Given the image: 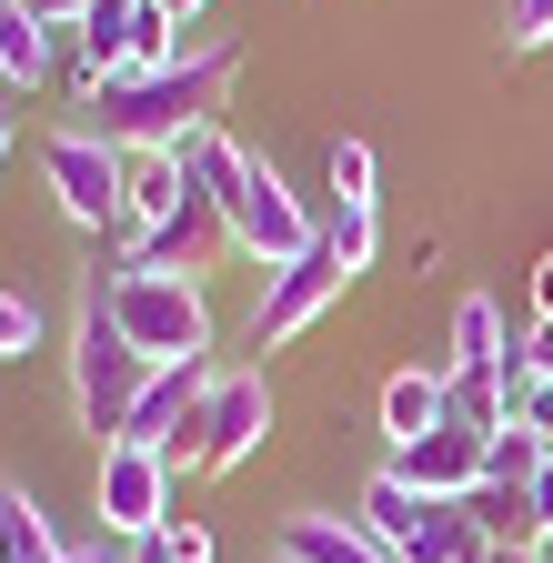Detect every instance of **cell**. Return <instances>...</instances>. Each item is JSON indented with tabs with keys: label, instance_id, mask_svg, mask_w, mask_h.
Here are the masks:
<instances>
[{
	"label": "cell",
	"instance_id": "6da1fadb",
	"mask_svg": "<svg viewBox=\"0 0 553 563\" xmlns=\"http://www.w3.org/2000/svg\"><path fill=\"white\" fill-rule=\"evenodd\" d=\"M232 70H242V51H232V41L181 51L172 70H121V81L91 101V121H81V131H101L111 152H181V141L222 111Z\"/></svg>",
	"mask_w": 553,
	"mask_h": 563
},
{
	"label": "cell",
	"instance_id": "7a4b0ae2",
	"mask_svg": "<svg viewBox=\"0 0 553 563\" xmlns=\"http://www.w3.org/2000/svg\"><path fill=\"white\" fill-rule=\"evenodd\" d=\"M81 282L111 302L121 342L142 352L152 373H162V363H201V352H212V302H201V282L152 272V262H131V252H121V262H91Z\"/></svg>",
	"mask_w": 553,
	"mask_h": 563
},
{
	"label": "cell",
	"instance_id": "3957f363",
	"mask_svg": "<svg viewBox=\"0 0 553 563\" xmlns=\"http://www.w3.org/2000/svg\"><path fill=\"white\" fill-rule=\"evenodd\" d=\"M142 383H152V363L121 342L111 302L81 282V312H71V412H81V433L121 443V433H131V402H142Z\"/></svg>",
	"mask_w": 553,
	"mask_h": 563
},
{
	"label": "cell",
	"instance_id": "277c9868",
	"mask_svg": "<svg viewBox=\"0 0 553 563\" xmlns=\"http://www.w3.org/2000/svg\"><path fill=\"white\" fill-rule=\"evenodd\" d=\"M262 433H272V383L262 373H212V393H201V412H191V433L162 453L181 483L191 473H232V463H252L262 453Z\"/></svg>",
	"mask_w": 553,
	"mask_h": 563
},
{
	"label": "cell",
	"instance_id": "5b68a950",
	"mask_svg": "<svg viewBox=\"0 0 553 563\" xmlns=\"http://www.w3.org/2000/svg\"><path fill=\"white\" fill-rule=\"evenodd\" d=\"M232 242L262 262V272H283V262H302V252H322V222L302 211V191L272 172L262 152H242V172H232Z\"/></svg>",
	"mask_w": 553,
	"mask_h": 563
},
{
	"label": "cell",
	"instance_id": "8992f818",
	"mask_svg": "<svg viewBox=\"0 0 553 563\" xmlns=\"http://www.w3.org/2000/svg\"><path fill=\"white\" fill-rule=\"evenodd\" d=\"M41 181H51V201L71 211L81 232H121V181H131V152H111L101 131H51V141H41Z\"/></svg>",
	"mask_w": 553,
	"mask_h": 563
},
{
	"label": "cell",
	"instance_id": "52a82bcc",
	"mask_svg": "<svg viewBox=\"0 0 553 563\" xmlns=\"http://www.w3.org/2000/svg\"><path fill=\"white\" fill-rule=\"evenodd\" d=\"M172 463L162 453H142V443H111L101 453V483H91V504H101V533H121V543H152V533H172L181 514H172Z\"/></svg>",
	"mask_w": 553,
	"mask_h": 563
},
{
	"label": "cell",
	"instance_id": "ba28073f",
	"mask_svg": "<svg viewBox=\"0 0 553 563\" xmlns=\"http://www.w3.org/2000/svg\"><path fill=\"white\" fill-rule=\"evenodd\" d=\"M342 282H353V272H342L332 252H302V262H283V272L262 282V302H252V352H283L302 322H322V302L342 292Z\"/></svg>",
	"mask_w": 553,
	"mask_h": 563
},
{
	"label": "cell",
	"instance_id": "9c48e42d",
	"mask_svg": "<svg viewBox=\"0 0 553 563\" xmlns=\"http://www.w3.org/2000/svg\"><path fill=\"white\" fill-rule=\"evenodd\" d=\"M222 252H242V242H232V211H222L212 191H181V211H172V222L131 242V262H152V272H181V282H201V272H212Z\"/></svg>",
	"mask_w": 553,
	"mask_h": 563
},
{
	"label": "cell",
	"instance_id": "30bf717a",
	"mask_svg": "<svg viewBox=\"0 0 553 563\" xmlns=\"http://www.w3.org/2000/svg\"><path fill=\"white\" fill-rule=\"evenodd\" d=\"M392 473H402L412 493H423V504H473V493H483V433L443 422V433L402 443V453H392Z\"/></svg>",
	"mask_w": 553,
	"mask_h": 563
},
{
	"label": "cell",
	"instance_id": "8fae6325",
	"mask_svg": "<svg viewBox=\"0 0 553 563\" xmlns=\"http://www.w3.org/2000/svg\"><path fill=\"white\" fill-rule=\"evenodd\" d=\"M201 393H212V363H162V373L142 383V402H131V433H121V443H142V453H172V443L191 433ZM101 453H111V443H101Z\"/></svg>",
	"mask_w": 553,
	"mask_h": 563
},
{
	"label": "cell",
	"instance_id": "7c38bea8",
	"mask_svg": "<svg viewBox=\"0 0 553 563\" xmlns=\"http://www.w3.org/2000/svg\"><path fill=\"white\" fill-rule=\"evenodd\" d=\"M443 422H453V373L412 363V373L383 383V433H392V453H402V443H423V433H443Z\"/></svg>",
	"mask_w": 553,
	"mask_h": 563
},
{
	"label": "cell",
	"instance_id": "4fadbf2b",
	"mask_svg": "<svg viewBox=\"0 0 553 563\" xmlns=\"http://www.w3.org/2000/svg\"><path fill=\"white\" fill-rule=\"evenodd\" d=\"M283 563H392L353 514H283Z\"/></svg>",
	"mask_w": 553,
	"mask_h": 563
},
{
	"label": "cell",
	"instance_id": "5bb4252c",
	"mask_svg": "<svg viewBox=\"0 0 553 563\" xmlns=\"http://www.w3.org/2000/svg\"><path fill=\"white\" fill-rule=\"evenodd\" d=\"M181 191H191V181H181V162H172V152H131V181H121V232H131V242L162 232L172 211H181Z\"/></svg>",
	"mask_w": 553,
	"mask_h": 563
},
{
	"label": "cell",
	"instance_id": "9a60e30c",
	"mask_svg": "<svg viewBox=\"0 0 553 563\" xmlns=\"http://www.w3.org/2000/svg\"><path fill=\"white\" fill-rule=\"evenodd\" d=\"M392 563H483L473 504H423V514H412V533L392 543Z\"/></svg>",
	"mask_w": 553,
	"mask_h": 563
},
{
	"label": "cell",
	"instance_id": "2e32d148",
	"mask_svg": "<svg viewBox=\"0 0 553 563\" xmlns=\"http://www.w3.org/2000/svg\"><path fill=\"white\" fill-rule=\"evenodd\" d=\"M51 31L31 21V0H11V11H0V81H11V91H41L51 81Z\"/></svg>",
	"mask_w": 553,
	"mask_h": 563
},
{
	"label": "cell",
	"instance_id": "e0dca14e",
	"mask_svg": "<svg viewBox=\"0 0 553 563\" xmlns=\"http://www.w3.org/2000/svg\"><path fill=\"white\" fill-rule=\"evenodd\" d=\"M453 373H513V342H504V312L494 302H453Z\"/></svg>",
	"mask_w": 553,
	"mask_h": 563
},
{
	"label": "cell",
	"instance_id": "ac0fdd59",
	"mask_svg": "<svg viewBox=\"0 0 553 563\" xmlns=\"http://www.w3.org/2000/svg\"><path fill=\"white\" fill-rule=\"evenodd\" d=\"M412 514H423V493H412V483H402V473H392V463H383V473H373V483H363V504H353V523H363V533H373V543H383V553H392V543H402V533H412Z\"/></svg>",
	"mask_w": 553,
	"mask_h": 563
},
{
	"label": "cell",
	"instance_id": "d6986e66",
	"mask_svg": "<svg viewBox=\"0 0 553 563\" xmlns=\"http://www.w3.org/2000/svg\"><path fill=\"white\" fill-rule=\"evenodd\" d=\"M60 543H51V523H41V504L21 483H0V563H51Z\"/></svg>",
	"mask_w": 553,
	"mask_h": 563
},
{
	"label": "cell",
	"instance_id": "ffe728a7",
	"mask_svg": "<svg viewBox=\"0 0 553 563\" xmlns=\"http://www.w3.org/2000/svg\"><path fill=\"white\" fill-rule=\"evenodd\" d=\"M543 463H553V443L513 433V422H504L494 443H483V483H504V493H533V473H543Z\"/></svg>",
	"mask_w": 553,
	"mask_h": 563
},
{
	"label": "cell",
	"instance_id": "44dd1931",
	"mask_svg": "<svg viewBox=\"0 0 553 563\" xmlns=\"http://www.w3.org/2000/svg\"><path fill=\"white\" fill-rule=\"evenodd\" d=\"M322 252H332L342 272H363V262L383 252V232H373V201H332V211H322Z\"/></svg>",
	"mask_w": 553,
	"mask_h": 563
},
{
	"label": "cell",
	"instance_id": "7402d4cb",
	"mask_svg": "<svg viewBox=\"0 0 553 563\" xmlns=\"http://www.w3.org/2000/svg\"><path fill=\"white\" fill-rule=\"evenodd\" d=\"M504 422H513V433H533V443H553V383L543 373H504Z\"/></svg>",
	"mask_w": 553,
	"mask_h": 563
},
{
	"label": "cell",
	"instance_id": "603a6c76",
	"mask_svg": "<svg viewBox=\"0 0 553 563\" xmlns=\"http://www.w3.org/2000/svg\"><path fill=\"white\" fill-rule=\"evenodd\" d=\"M453 422L494 443L504 433V373H453Z\"/></svg>",
	"mask_w": 553,
	"mask_h": 563
},
{
	"label": "cell",
	"instance_id": "cb8c5ba5",
	"mask_svg": "<svg viewBox=\"0 0 553 563\" xmlns=\"http://www.w3.org/2000/svg\"><path fill=\"white\" fill-rule=\"evenodd\" d=\"M322 181H332V201H373V152H363V141H332Z\"/></svg>",
	"mask_w": 553,
	"mask_h": 563
},
{
	"label": "cell",
	"instance_id": "d4e9b609",
	"mask_svg": "<svg viewBox=\"0 0 553 563\" xmlns=\"http://www.w3.org/2000/svg\"><path fill=\"white\" fill-rule=\"evenodd\" d=\"M41 332H51V322H41V302H31V292H0V363L41 352Z\"/></svg>",
	"mask_w": 553,
	"mask_h": 563
},
{
	"label": "cell",
	"instance_id": "484cf974",
	"mask_svg": "<svg viewBox=\"0 0 553 563\" xmlns=\"http://www.w3.org/2000/svg\"><path fill=\"white\" fill-rule=\"evenodd\" d=\"M513 51H543L553 41V0H513V31H504Z\"/></svg>",
	"mask_w": 553,
	"mask_h": 563
},
{
	"label": "cell",
	"instance_id": "4316f807",
	"mask_svg": "<svg viewBox=\"0 0 553 563\" xmlns=\"http://www.w3.org/2000/svg\"><path fill=\"white\" fill-rule=\"evenodd\" d=\"M31 21H41V31H81L91 0H31Z\"/></svg>",
	"mask_w": 553,
	"mask_h": 563
},
{
	"label": "cell",
	"instance_id": "83f0119b",
	"mask_svg": "<svg viewBox=\"0 0 553 563\" xmlns=\"http://www.w3.org/2000/svg\"><path fill=\"white\" fill-rule=\"evenodd\" d=\"M513 363H523V373H553V322H533V342L513 352Z\"/></svg>",
	"mask_w": 553,
	"mask_h": 563
},
{
	"label": "cell",
	"instance_id": "f1b7e54d",
	"mask_svg": "<svg viewBox=\"0 0 553 563\" xmlns=\"http://www.w3.org/2000/svg\"><path fill=\"white\" fill-rule=\"evenodd\" d=\"M533 523H543V543H553V463L533 473Z\"/></svg>",
	"mask_w": 553,
	"mask_h": 563
},
{
	"label": "cell",
	"instance_id": "f546056e",
	"mask_svg": "<svg viewBox=\"0 0 553 563\" xmlns=\"http://www.w3.org/2000/svg\"><path fill=\"white\" fill-rule=\"evenodd\" d=\"M533 312L553 322V262H533Z\"/></svg>",
	"mask_w": 553,
	"mask_h": 563
},
{
	"label": "cell",
	"instance_id": "4dcf8cb0",
	"mask_svg": "<svg viewBox=\"0 0 553 563\" xmlns=\"http://www.w3.org/2000/svg\"><path fill=\"white\" fill-rule=\"evenodd\" d=\"M483 563H543V553H523V543H483Z\"/></svg>",
	"mask_w": 553,
	"mask_h": 563
},
{
	"label": "cell",
	"instance_id": "1f68e13d",
	"mask_svg": "<svg viewBox=\"0 0 553 563\" xmlns=\"http://www.w3.org/2000/svg\"><path fill=\"white\" fill-rule=\"evenodd\" d=\"M191 11H201V0H172V21H191Z\"/></svg>",
	"mask_w": 553,
	"mask_h": 563
},
{
	"label": "cell",
	"instance_id": "d6a6232c",
	"mask_svg": "<svg viewBox=\"0 0 553 563\" xmlns=\"http://www.w3.org/2000/svg\"><path fill=\"white\" fill-rule=\"evenodd\" d=\"M0 162H11V121H0Z\"/></svg>",
	"mask_w": 553,
	"mask_h": 563
},
{
	"label": "cell",
	"instance_id": "836d02e7",
	"mask_svg": "<svg viewBox=\"0 0 553 563\" xmlns=\"http://www.w3.org/2000/svg\"><path fill=\"white\" fill-rule=\"evenodd\" d=\"M0 11H11V0H0Z\"/></svg>",
	"mask_w": 553,
	"mask_h": 563
},
{
	"label": "cell",
	"instance_id": "e575fe53",
	"mask_svg": "<svg viewBox=\"0 0 553 563\" xmlns=\"http://www.w3.org/2000/svg\"><path fill=\"white\" fill-rule=\"evenodd\" d=\"M543 383H553V373H543Z\"/></svg>",
	"mask_w": 553,
	"mask_h": 563
}]
</instances>
